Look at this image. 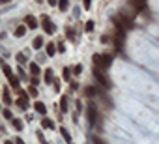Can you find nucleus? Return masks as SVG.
I'll use <instances>...</instances> for the list:
<instances>
[{
  "label": "nucleus",
  "instance_id": "obj_1",
  "mask_svg": "<svg viewBox=\"0 0 159 144\" xmlns=\"http://www.w3.org/2000/svg\"><path fill=\"white\" fill-rule=\"evenodd\" d=\"M94 66L97 67V69L105 71V67L110 66V54H94Z\"/></svg>",
  "mask_w": 159,
  "mask_h": 144
},
{
  "label": "nucleus",
  "instance_id": "obj_2",
  "mask_svg": "<svg viewBox=\"0 0 159 144\" xmlns=\"http://www.w3.org/2000/svg\"><path fill=\"white\" fill-rule=\"evenodd\" d=\"M114 23H116V25L120 26L118 30H122V32L129 30L131 26H133V21H131L129 17H125V15H116V17H114Z\"/></svg>",
  "mask_w": 159,
  "mask_h": 144
},
{
  "label": "nucleus",
  "instance_id": "obj_3",
  "mask_svg": "<svg viewBox=\"0 0 159 144\" xmlns=\"http://www.w3.org/2000/svg\"><path fill=\"white\" fill-rule=\"evenodd\" d=\"M94 77L97 79V82H99V84H101L103 88H110V81H109V77H107V75L103 73L101 69L94 67Z\"/></svg>",
  "mask_w": 159,
  "mask_h": 144
},
{
  "label": "nucleus",
  "instance_id": "obj_4",
  "mask_svg": "<svg viewBox=\"0 0 159 144\" xmlns=\"http://www.w3.org/2000/svg\"><path fill=\"white\" fill-rule=\"evenodd\" d=\"M86 116H88V123H90V125H94L95 120H97V112H95V107L92 105V103H90L88 110H86Z\"/></svg>",
  "mask_w": 159,
  "mask_h": 144
},
{
  "label": "nucleus",
  "instance_id": "obj_5",
  "mask_svg": "<svg viewBox=\"0 0 159 144\" xmlns=\"http://www.w3.org/2000/svg\"><path fill=\"white\" fill-rule=\"evenodd\" d=\"M41 23H43V28H45V32H47V34H54V30H56V28H54V25L49 21V17H47V15H43Z\"/></svg>",
  "mask_w": 159,
  "mask_h": 144
},
{
  "label": "nucleus",
  "instance_id": "obj_6",
  "mask_svg": "<svg viewBox=\"0 0 159 144\" xmlns=\"http://www.w3.org/2000/svg\"><path fill=\"white\" fill-rule=\"evenodd\" d=\"M34 109H36V112H39V114H45L47 112V105H45V103H41V101H36L34 103Z\"/></svg>",
  "mask_w": 159,
  "mask_h": 144
},
{
  "label": "nucleus",
  "instance_id": "obj_7",
  "mask_svg": "<svg viewBox=\"0 0 159 144\" xmlns=\"http://www.w3.org/2000/svg\"><path fill=\"white\" fill-rule=\"evenodd\" d=\"M25 23H26V26H30V28H36V26H38V21H36L32 15H28V17L25 19Z\"/></svg>",
  "mask_w": 159,
  "mask_h": 144
},
{
  "label": "nucleus",
  "instance_id": "obj_8",
  "mask_svg": "<svg viewBox=\"0 0 159 144\" xmlns=\"http://www.w3.org/2000/svg\"><path fill=\"white\" fill-rule=\"evenodd\" d=\"M19 107H21V109H26V107H28V97H26V95H19Z\"/></svg>",
  "mask_w": 159,
  "mask_h": 144
},
{
  "label": "nucleus",
  "instance_id": "obj_9",
  "mask_svg": "<svg viewBox=\"0 0 159 144\" xmlns=\"http://www.w3.org/2000/svg\"><path fill=\"white\" fill-rule=\"evenodd\" d=\"M2 101H4V105H11V97H10V92H8V90H4Z\"/></svg>",
  "mask_w": 159,
  "mask_h": 144
},
{
  "label": "nucleus",
  "instance_id": "obj_10",
  "mask_svg": "<svg viewBox=\"0 0 159 144\" xmlns=\"http://www.w3.org/2000/svg\"><path fill=\"white\" fill-rule=\"evenodd\" d=\"M30 73L34 75V77H38V75H39V66H38V64H34V62L30 64Z\"/></svg>",
  "mask_w": 159,
  "mask_h": 144
},
{
  "label": "nucleus",
  "instance_id": "obj_11",
  "mask_svg": "<svg viewBox=\"0 0 159 144\" xmlns=\"http://www.w3.org/2000/svg\"><path fill=\"white\" fill-rule=\"evenodd\" d=\"M41 127H47V129H53V127H54V123L51 122L49 118H43V120H41Z\"/></svg>",
  "mask_w": 159,
  "mask_h": 144
},
{
  "label": "nucleus",
  "instance_id": "obj_12",
  "mask_svg": "<svg viewBox=\"0 0 159 144\" xmlns=\"http://www.w3.org/2000/svg\"><path fill=\"white\" fill-rule=\"evenodd\" d=\"M60 133H62V137H64V141H66V142H71V135L67 133L66 127H60Z\"/></svg>",
  "mask_w": 159,
  "mask_h": 144
},
{
  "label": "nucleus",
  "instance_id": "obj_13",
  "mask_svg": "<svg viewBox=\"0 0 159 144\" xmlns=\"http://www.w3.org/2000/svg\"><path fill=\"white\" fill-rule=\"evenodd\" d=\"M41 47H43V38L38 36V38L34 39V49H41Z\"/></svg>",
  "mask_w": 159,
  "mask_h": 144
},
{
  "label": "nucleus",
  "instance_id": "obj_14",
  "mask_svg": "<svg viewBox=\"0 0 159 144\" xmlns=\"http://www.w3.org/2000/svg\"><path fill=\"white\" fill-rule=\"evenodd\" d=\"M45 82H54V79H53V69H45Z\"/></svg>",
  "mask_w": 159,
  "mask_h": 144
},
{
  "label": "nucleus",
  "instance_id": "obj_15",
  "mask_svg": "<svg viewBox=\"0 0 159 144\" xmlns=\"http://www.w3.org/2000/svg\"><path fill=\"white\" fill-rule=\"evenodd\" d=\"M54 53H56V47H54V43H47V54H49V56H53Z\"/></svg>",
  "mask_w": 159,
  "mask_h": 144
},
{
  "label": "nucleus",
  "instance_id": "obj_16",
  "mask_svg": "<svg viewBox=\"0 0 159 144\" xmlns=\"http://www.w3.org/2000/svg\"><path fill=\"white\" fill-rule=\"evenodd\" d=\"M25 32H26V26H17V28H15V36L21 38V36H25Z\"/></svg>",
  "mask_w": 159,
  "mask_h": 144
},
{
  "label": "nucleus",
  "instance_id": "obj_17",
  "mask_svg": "<svg viewBox=\"0 0 159 144\" xmlns=\"http://www.w3.org/2000/svg\"><path fill=\"white\" fill-rule=\"evenodd\" d=\"M11 125H13V127H15V129H17V131H21V129H23V123L19 122L17 118H13V120H11Z\"/></svg>",
  "mask_w": 159,
  "mask_h": 144
},
{
  "label": "nucleus",
  "instance_id": "obj_18",
  "mask_svg": "<svg viewBox=\"0 0 159 144\" xmlns=\"http://www.w3.org/2000/svg\"><path fill=\"white\" fill-rule=\"evenodd\" d=\"M64 81H71V69H69V67L64 69Z\"/></svg>",
  "mask_w": 159,
  "mask_h": 144
},
{
  "label": "nucleus",
  "instance_id": "obj_19",
  "mask_svg": "<svg viewBox=\"0 0 159 144\" xmlns=\"http://www.w3.org/2000/svg\"><path fill=\"white\" fill-rule=\"evenodd\" d=\"M28 95L30 97H38V90H36L34 86H28Z\"/></svg>",
  "mask_w": 159,
  "mask_h": 144
},
{
  "label": "nucleus",
  "instance_id": "obj_20",
  "mask_svg": "<svg viewBox=\"0 0 159 144\" xmlns=\"http://www.w3.org/2000/svg\"><path fill=\"white\" fill-rule=\"evenodd\" d=\"M84 94H86V95H90V97H92V95H95V90H94L92 86H86V88H84Z\"/></svg>",
  "mask_w": 159,
  "mask_h": 144
},
{
  "label": "nucleus",
  "instance_id": "obj_21",
  "mask_svg": "<svg viewBox=\"0 0 159 144\" xmlns=\"http://www.w3.org/2000/svg\"><path fill=\"white\" fill-rule=\"evenodd\" d=\"M84 28H86V32H94V21H88Z\"/></svg>",
  "mask_w": 159,
  "mask_h": 144
},
{
  "label": "nucleus",
  "instance_id": "obj_22",
  "mask_svg": "<svg viewBox=\"0 0 159 144\" xmlns=\"http://www.w3.org/2000/svg\"><path fill=\"white\" fill-rule=\"evenodd\" d=\"M62 110H67V97L66 95L62 97Z\"/></svg>",
  "mask_w": 159,
  "mask_h": 144
},
{
  "label": "nucleus",
  "instance_id": "obj_23",
  "mask_svg": "<svg viewBox=\"0 0 159 144\" xmlns=\"http://www.w3.org/2000/svg\"><path fill=\"white\" fill-rule=\"evenodd\" d=\"M81 71H82V66H81V64L73 67V73H77V75H79V73H81Z\"/></svg>",
  "mask_w": 159,
  "mask_h": 144
},
{
  "label": "nucleus",
  "instance_id": "obj_24",
  "mask_svg": "<svg viewBox=\"0 0 159 144\" xmlns=\"http://www.w3.org/2000/svg\"><path fill=\"white\" fill-rule=\"evenodd\" d=\"M92 142H94V144H105V142H103L99 137H94V139H92Z\"/></svg>",
  "mask_w": 159,
  "mask_h": 144
},
{
  "label": "nucleus",
  "instance_id": "obj_25",
  "mask_svg": "<svg viewBox=\"0 0 159 144\" xmlns=\"http://www.w3.org/2000/svg\"><path fill=\"white\" fill-rule=\"evenodd\" d=\"M17 60H19L21 64H25V62H26V60H25V54H17Z\"/></svg>",
  "mask_w": 159,
  "mask_h": 144
},
{
  "label": "nucleus",
  "instance_id": "obj_26",
  "mask_svg": "<svg viewBox=\"0 0 159 144\" xmlns=\"http://www.w3.org/2000/svg\"><path fill=\"white\" fill-rule=\"evenodd\" d=\"M67 6H69L67 2H60V10H67Z\"/></svg>",
  "mask_w": 159,
  "mask_h": 144
},
{
  "label": "nucleus",
  "instance_id": "obj_27",
  "mask_svg": "<svg viewBox=\"0 0 159 144\" xmlns=\"http://www.w3.org/2000/svg\"><path fill=\"white\" fill-rule=\"evenodd\" d=\"M4 116H6V118H11V112H10V110L6 109V110H4ZM11 120H13V118H11Z\"/></svg>",
  "mask_w": 159,
  "mask_h": 144
},
{
  "label": "nucleus",
  "instance_id": "obj_28",
  "mask_svg": "<svg viewBox=\"0 0 159 144\" xmlns=\"http://www.w3.org/2000/svg\"><path fill=\"white\" fill-rule=\"evenodd\" d=\"M54 88H56V92H60V82L58 81H54Z\"/></svg>",
  "mask_w": 159,
  "mask_h": 144
},
{
  "label": "nucleus",
  "instance_id": "obj_29",
  "mask_svg": "<svg viewBox=\"0 0 159 144\" xmlns=\"http://www.w3.org/2000/svg\"><path fill=\"white\" fill-rule=\"evenodd\" d=\"M15 144H25V142H23L21 139H15Z\"/></svg>",
  "mask_w": 159,
  "mask_h": 144
},
{
  "label": "nucleus",
  "instance_id": "obj_30",
  "mask_svg": "<svg viewBox=\"0 0 159 144\" xmlns=\"http://www.w3.org/2000/svg\"><path fill=\"white\" fill-rule=\"evenodd\" d=\"M4 144H13V142H11V141H6V142H4Z\"/></svg>",
  "mask_w": 159,
  "mask_h": 144
},
{
  "label": "nucleus",
  "instance_id": "obj_31",
  "mask_svg": "<svg viewBox=\"0 0 159 144\" xmlns=\"http://www.w3.org/2000/svg\"><path fill=\"white\" fill-rule=\"evenodd\" d=\"M43 144H47V142H43Z\"/></svg>",
  "mask_w": 159,
  "mask_h": 144
}]
</instances>
